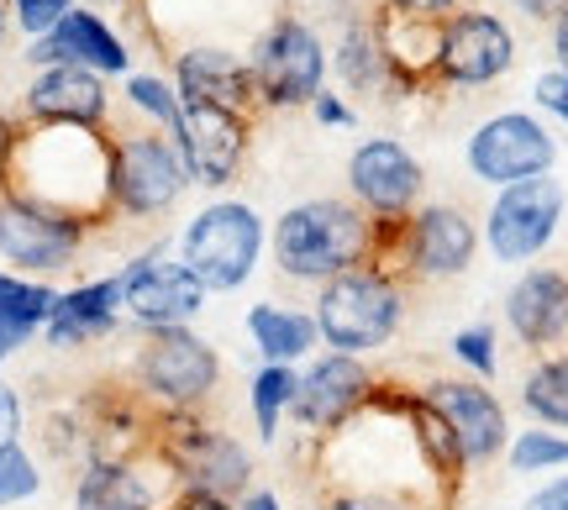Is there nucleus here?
Wrapping results in <instances>:
<instances>
[{
	"label": "nucleus",
	"instance_id": "1",
	"mask_svg": "<svg viewBox=\"0 0 568 510\" xmlns=\"http://www.w3.org/2000/svg\"><path fill=\"white\" fill-rule=\"evenodd\" d=\"M0 190L63 211L90 232L116 222L111 211V132L21 122L0 143Z\"/></svg>",
	"mask_w": 568,
	"mask_h": 510
},
{
	"label": "nucleus",
	"instance_id": "2",
	"mask_svg": "<svg viewBox=\"0 0 568 510\" xmlns=\"http://www.w3.org/2000/svg\"><path fill=\"white\" fill-rule=\"evenodd\" d=\"M268 253L290 285L322 289L347 268H364L374 253V216L347 195H311L284 205L268 222Z\"/></svg>",
	"mask_w": 568,
	"mask_h": 510
},
{
	"label": "nucleus",
	"instance_id": "3",
	"mask_svg": "<svg viewBox=\"0 0 568 510\" xmlns=\"http://www.w3.org/2000/svg\"><path fill=\"white\" fill-rule=\"evenodd\" d=\"M485 232L453 201H422L410 216H385L374 222V253L368 264L389 268L406 285H443L474 268Z\"/></svg>",
	"mask_w": 568,
	"mask_h": 510
},
{
	"label": "nucleus",
	"instance_id": "4",
	"mask_svg": "<svg viewBox=\"0 0 568 510\" xmlns=\"http://www.w3.org/2000/svg\"><path fill=\"white\" fill-rule=\"evenodd\" d=\"M406 289H410L406 279H395L379 264L347 268L337 279H326L311 295V316H316L322 347L353 353V358H368V353L389 347L400 322H406Z\"/></svg>",
	"mask_w": 568,
	"mask_h": 510
},
{
	"label": "nucleus",
	"instance_id": "5",
	"mask_svg": "<svg viewBox=\"0 0 568 510\" xmlns=\"http://www.w3.org/2000/svg\"><path fill=\"white\" fill-rule=\"evenodd\" d=\"M153 458L184 494H216V500H243L253 490V448L226 427L205 421L201 410L159 416L153 427Z\"/></svg>",
	"mask_w": 568,
	"mask_h": 510
},
{
	"label": "nucleus",
	"instance_id": "6",
	"mask_svg": "<svg viewBox=\"0 0 568 510\" xmlns=\"http://www.w3.org/2000/svg\"><path fill=\"white\" fill-rule=\"evenodd\" d=\"M268 247V222L247 201H211L201 205L180 232V264L201 279L211 295H237L258 274Z\"/></svg>",
	"mask_w": 568,
	"mask_h": 510
},
{
	"label": "nucleus",
	"instance_id": "7",
	"mask_svg": "<svg viewBox=\"0 0 568 510\" xmlns=\"http://www.w3.org/2000/svg\"><path fill=\"white\" fill-rule=\"evenodd\" d=\"M132 389L159 416L205 410L211 395L222 389V353L195 327L142 332L138 353H132Z\"/></svg>",
	"mask_w": 568,
	"mask_h": 510
},
{
	"label": "nucleus",
	"instance_id": "8",
	"mask_svg": "<svg viewBox=\"0 0 568 510\" xmlns=\"http://www.w3.org/2000/svg\"><path fill=\"white\" fill-rule=\"evenodd\" d=\"M247 69L258 84V111H311L326 90V38L295 11H274L247 48Z\"/></svg>",
	"mask_w": 568,
	"mask_h": 510
},
{
	"label": "nucleus",
	"instance_id": "9",
	"mask_svg": "<svg viewBox=\"0 0 568 510\" xmlns=\"http://www.w3.org/2000/svg\"><path fill=\"white\" fill-rule=\"evenodd\" d=\"M190 190L180 147L159 126H122L111 132V211L122 222H159Z\"/></svg>",
	"mask_w": 568,
	"mask_h": 510
},
{
	"label": "nucleus",
	"instance_id": "10",
	"mask_svg": "<svg viewBox=\"0 0 568 510\" xmlns=\"http://www.w3.org/2000/svg\"><path fill=\"white\" fill-rule=\"evenodd\" d=\"M564 211H568V184L558 174H537V180L495 190L485 222H479L495 264L531 268L552 247L558 226H564Z\"/></svg>",
	"mask_w": 568,
	"mask_h": 510
},
{
	"label": "nucleus",
	"instance_id": "11",
	"mask_svg": "<svg viewBox=\"0 0 568 510\" xmlns=\"http://www.w3.org/2000/svg\"><path fill=\"white\" fill-rule=\"evenodd\" d=\"M84 247H90V226L84 222L0 190V264L11 274L48 285L53 274L80 264Z\"/></svg>",
	"mask_w": 568,
	"mask_h": 510
},
{
	"label": "nucleus",
	"instance_id": "12",
	"mask_svg": "<svg viewBox=\"0 0 568 510\" xmlns=\"http://www.w3.org/2000/svg\"><path fill=\"white\" fill-rule=\"evenodd\" d=\"M374 389H379V374L368 368V358L326 347L311 364H301V389H295L290 421L311 442H332L337 431H347L368 410Z\"/></svg>",
	"mask_w": 568,
	"mask_h": 510
},
{
	"label": "nucleus",
	"instance_id": "13",
	"mask_svg": "<svg viewBox=\"0 0 568 510\" xmlns=\"http://www.w3.org/2000/svg\"><path fill=\"white\" fill-rule=\"evenodd\" d=\"M464 164L479 184L506 190V184L552 174L558 169V137L537 111H495L468 132Z\"/></svg>",
	"mask_w": 568,
	"mask_h": 510
},
{
	"label": "nucleus",
	"instance_id": "14",
	"mask_svg": "<svg viewBox=\"0 0 568 510\" xmlns=\"http://www.w3.org/2000/svg\"><path fill=\"white\" fill-rule=\"evenodd\" d=\"M516 32L489 6H458L437 21V90H485L516 69Z\"/></svg>",
	"mask_w": 568,
	"mask_h": 510
},
{
	"label": "nucleus",
	"instance_id": "15",
	"mask_svg": "<svg viewBox=\"0 0 568 510\" xmlns=\"http://www.w3.org/2000/svg\"><path fill=\"white\" fill-rule=\"evenodd\" d=\"M205 306H211V289L180 264V253L169 258L163 243L142 247L138 258L122 264V310L138 332L195 327Z\"/></svg>",
	"mask_w": 568,
	"mask_h": 510
},
{
	"label": "nucleus",
	"instance_id": "16",
	"mask_svg": "<svg viewBox=\"0 0 568 510\" xmlns=\"http://www.w3.org/2000/svg\"><path fill=\"white\" fill-rule=\"evenodd\" d=\"M426 195V169L400 137H364L347 153V201L364 205L374 222L410 216Z\"/></svg>",
	"mask_w": 568,
	"mask_h": 510
},
{
	"label": "nucleus",
	"instance_id": "17",
	"mask_svg": "<svg viewBox=\"0 0 568 510\" xmlns=\"http://www.w3.org/2000/svg\"><path fill=\"white\" fill-rule=\"evenodd\" d=\"M422 395L443 410V421L453 427L458 448H464L468 469H485L500 452L510 448V416L500 406V395L485 379H468V374H437L426 379Z\"/></svg>",
	"mask_w": 568,
	"mask_h": 510
},
{
	"label": "nucleus",
	"instance_id": "18",
	"mask_svg": "<svg viewBox=\"0 0 568 510\" xmlns=\"http://www.w3.org/2000/svg\"><path fill=\"white\" fill-rule=\"evenodd\" d=\"M169 80L180 90V105H216L237 116H258V84L247 69V53L226 42H184L169 59Z\"/></svg>",
	"mask_w": 568,
	"mask_h": 510
},
{
	"label": "nucleus",
	"instance_id": "19",
	"mask_svg": "<svg viewBox=\"0 0 568 510\" xmlns=\"http://www.w3.org/2000/svg\"><path fill=\"white\" fill-rule=\"evenodd\" d=\"M27 63H32V69L74 63V69H90V74H101V80H126V74H132V48H126V38L95 6H74L48 38L27 42Z\"/></svg>",
	"mask_w": 568,
	"mask_h": 510
},
{
	"label": "nucleus",
	"instance_id": "20",
	"mask_svg": "<svg viewBox=\"0 0 568 510\" xmlns=\"http://www.w3.org/2000/svg\"><path fill=\"white\" fill-rule=\"evenodd\" d=\"M174 147H180L184 169H190V184H201V190H226L247 164L253 116L216 111V105H184V132Z\"/></svg>",
	"mask_w": 568,
	"mask_h": 510
},
{
	"label": "nucleus",
	"instance_id": "21",
	"mask_svg": "<svg viewBox=\"0 0 568 510\" xmlns=\"http://www.w3.org/2000/svg\"><path fill=\"white\" fill-rule=\"evenodd\" d=\"M21 122L111 132V80L90 74V69H74V63L38 69L27 95H21Z\"/></svg>",
	"mask_w": 568,
	"mask_h": 510
},
{
	"label": "nucleus",
	"instance_id": "22",
	"mask_svg": "<svg viewBox=\"0 0 568 510\" xmlns=\"http://www.w3.org/2000/svg\"><path fill=\"white\" fill-rule=\"evenodd\" d=\"M389 400H395V410L406 416V431L410 442H416V458H422V473L426 484H432V494H437V506L443 510H458V494H464V479H468V458L464 448H458V437H453V427L443 421V410L432 406L422 395V385H395V379H385Z\"/></svg>",
	"mask_w": 568,
	"mask_h": 510
},
{
	"label": "nucleus",
	"instance_id": "23",
	"mask_svg": "<svg viewBox=\"0 0 568 510\" xmlns=\"http://www.w3.org/2000/svg\"><path fill=\"white\" fill-rule=\"evenodd\" d=\"M506 327L537 358L568 343V268L531 264L506 289Z\"/></svg>",
	"mask_w": 568,
	"mask_h": 510
},
{
	"label": "nucleus",
	"instance_id": "24",
	"mask_svg": "<svg viewBox=\"0 0 568 510\" xmlns=\"http://www.w3.org/2000/svg\"><path fill=\"white\" fill-rule=\"evenodd\" d=\"M180 484L169 479L159 458H126V463H84L74 479V510H169Z\"/></svg>",
	"mask_w": 568,
	"mask_h": 510
},
{
	"label": "nucleus",
	"instance_id": "25",
	"mask_svg": "<svg viewBox=\"0 0 568 510\" xmlns=\"http://www.w3.org/2000/svg\"><path fill=\"white\" fill-rule=\"evenodd\" d=\"M122 322L126 310H122V268H116V274H101V279H80L74 289H59V306L48 316L42 337L59 353H74V347L105 343Z\"/></svg>",
	"mask_w": 568,
	"mask_h": 510
},
{
	"label": "nucleus",
	"instance_id": "26",
	"mask_svg": "<svg viewBox=\"0 0 568 510\" xmlns=\"http://www.w3.org/2000/svg\"><path fill=\"white\" fill-rule=\"evenodd\" d=\"M332 53V74L347 95H364V101H395V80H389V59L374 11H347L337 27V42L326 48Z\"/></svg>",
	"mask_w": 568,
	"mask_h": 510
},
{
	"label": "nucleus",
	"instance_id": "27",
	"mask_svg": "<svg viewBox=\"0 0 568 510\" xmlns=\"http://www.w3.org/2000/svg\"><path fill=\"white\" fill-rule=\"evenodd\" d=\"M243 332L253 353L264 364H284V368H301L322 353V332H316V316L301 306H280V300H258L247 306Z\"/></svg>",
	"mask_w": 568,
	"mask_h": 510
},
{
	"label": "nucleus",
	"instance_id": "28",
	"mask_svg": "<svg viewBox=\"0 0 568 510\" xmlns=\"http://www.w3.org/2000/svg\"><path fill=\"white\" fill-rule=\"evenodd\" d=\"M53 306H59V289L53 285L21 279V274H11V268H0V364L17 358L21 347L48 327Z\"/></svg>",
	"mask_w": 568,
	"mask_h": 510
},
{
	"label": "nucleus",
	"instance_id": "29",
	"mask_svg": "<svg viewBox=\"0 0 568 510\" xmlns=\"http://www.w3.org/2000/svg\"><path fill=\"white\" fill-rule=\"evenodd\" d=\"M521 410L537 427L568 437V353H542L521 379Z\"/></svg>",
	"mask_w": 568,
	"mask_h": 510
},
{
	"label": "nucleus",
	"instance_id": "30",
	"mask_svg": "<svg viewBox=\"0 0 568 510\" xmlns=\"http://www.w3.org/2000/svg\"><path fill=\"white\" fill-rule=\"evenodd\" d=\"M295 389H301V368L284 364H258V374L247 379V416H253L258 442H280V427L290 421V406H295Z\"/></svg>",
	"mask_w": 568,
	"mask_h": 510
},
{
	"label": "nucleus",
	"instance_id": "31",
	"mask_svg": "<svg viewBox=\"0 0 568 510\" xmlns=\"http://www.w3.org/2000/svg\"><path fill=\"white\" fill-rule=\"evenodd\" d=\"M122 95L126 105L138 111L148 126H159L169 143H180V132H184V105H180V90H174V80L169 74H126L122 80Z\"/></svg>",
	"mask_w": 568,
	"mask_h": 510
},
{
	"label": "nucleus",
	"instance_id": "32",
	"mask_svg": "<svg viewBox=\"0 0 568 510\" xmlns=\"http://www.w3.org/2000/svg\"><path fill=\"white\" fill-rule=\"evenodd\" d=\"M510 473H564L568 469V437L548 427H531L510 437Z\"/></svg>",
	"mask_w": 568,
	"mask_h": 510
},
{
	"label": "nucleus",
	"instance_id": "33",
	"mask_svg": "<svg viewBox=\"0 0 568 510\" xmlns=\"http://www.w3.org/2000/svg\"><path fill=\"white\" fill-rule=\"evenodd\" d=\"M447 353H453V364L464 368L468 379H495L500 374V337H495V327L489 322H468V327L453 332V343H447Z\"/></svg>",
	"mask_w": 568,
	"mask_h": 510
},
{
	"label": "nucleus",
	"instance_id": "34",
	"mask_svg": "<svg viewBox=\"0 0 568 510\" xmlns=\"http://www.w3.org/2000/svg\"><path fill=\"white\" fill-rule=\"evenodd\" d=\"M316 510H437L410 490H368V484H326Z\"/></svg>",
	"mask_w": 568,
	"mask_h": 510
},
{
	"label": "nucleus",
	"instance_id": "35",
	"mask_svg": "<svg viewBox=\"0 0 568 510\" xmlns=\"http://www.w3.org/2000/svg\"><path fill=\"white\" fill-rule=\"evenodd\" d=\"M42 490V469L38 458L21 448V442H11V448H0V510L21 506V500H32V494Z\"/></svg>",
	"mask_w": 568,
	"mask_h": 510
},
{
	"label": "nucleus",
	"instance_id": "36",
	"mask_svg": "<svg viewBox=\"0 0 568 510\" xmlns=\"http://www.w3.org/2000/svg\"><path fill=\"white\" fill-rule=\"evenodd\" d=\"M74 6H80V0H11V21H17V32L27 42H38V38H48Z\"/></svg>",
	"mask_w": 568,
	"mask_h": 510
},
{
	"label": "nucleus",
	"instance_id": "37",
	"mask_svg": "<svg viewBox=\"0 0 568 510\" xmlns=\"http://www.w3.org/2000/svg\"><path fill=\"white\" fill-rule=\"evenodd\" d=\"M531 101H537V111H548L552 122L568 126V69H542L537 80H531Z\"/></svg>",
	"mask_w": 568,
	"mask_h": 510
},
{
	"label": "nucleus",
	"instance_id": "38",
	"mask_svg": "<svg viewBox=\"0 0 568 510\" xmlns=\"http://www.w3.org/2000/svg\"><path fill=\"white\" fill-rule=\"evenodd\" d=\"M379 6H389L395 17H410V21H447L458 6H468V0H379Z\"/></svg>",
	"mask_w": 568,
	"mask_h": 510
},
{
	"label": "nucleus",
	"instance_id": "39",
	"mask_svg": "<svg viewBox=\"0 0 568 510\" xmlns=\"http://www.w3.org/2000/svg\"><path fill=\"white\" fill-rule=\"evenodd\" d=\"M311 116H316V126H353L358 122V111L347 105L343 90H322V95L311 101Z\"/></svg>",
	"mask_w": 568,
	"mask_h": 510
},
{
	"label": "nucleus",
	"instance_id": "40",
	"mask_svg": "<svg viewBox=\"0 0 568 510\" xmlns=\"http://www.w3.org/2000/svg\"><path fill=\"white\" fill-rule=\"evenodd\" d=\"M521 510H568V469L552 473V479H542V484L521 500Z\"/></svg>",
	"mask_w": 568,
	"mask_h": 510
},
{
	"label": "nucleus",
	"instance_id": "41",
	"mask_svg": "<svg viewBox=\"0 0 568 510\" xmlns=\"http://www.w3.org/2000/svg\"><path fill=\"white\" fill-rule=\"evenodd\" d=\"M21 442V395L0 379V448Z\"/></svg>",
	"mask_w": 568,
	"mask_h": 510
},
{
	"label": "nucleus",
	"instance_id": "42",
	"mask_svg": "<svg viewBox=\"0 0 568 510\" xmlns=\"http://www.w3.org/2000/svg\"><path fill=\"white\" fill-rule=\"evenodd\" d=\"M510 6H516V11H521L527 21H542V27H552V21H558V11H564L568 0H510Z\"/></svg>",
	"mask_w": 568,
	"mask_h": 510
},
{
	"label": "nucleus",
	"instance_id": "43",
	"mask_svg": "<svg viewBox=\"0 0 568 510\" xmlns=\"http://www.w3.org/2000/svg\"><path fill=\"white\" fill-rule=\"evenodd\" d=\"M169 510H237L232 506V500H216V494H174V500H169Z\"/></svg>",
	"mask_w": 568,
	"mask_h": 510
},
{
	"label": "nucleus",
	"instance_id": "44",
	"mask_svg": "<svg viewBox=\"0 0 568 510\" xmlns=\"http://www.w3.org/2000/svg\"><path fill=\"white\" fill-rule=\"evenodd\" d=\"M548 32H552V59H558V69H568V6L558 11V21H552Z\"/></svg>",
	"mask_w": 568,
	"mask_h": 510
},
{
	"label": "nucleus",
	"instance_id": "45",
	"mask_svg": "<svg viewBox=\"0 0 568 510\" xmlns=\"http://www.w3.org/2000/svg\"><path fill=\"white\" fill-rule=\"evenodd\" d=\"M237 510H284V500L274 490H247L243 500H237Z\"/></svg>",
	"mask_w": 568,
	"mask_h": 510
},
{
	"label": "nucleus",
	"instance_id": "46",
	"mask_svg": "<svg viewBox=\"0 0 568 510\" xmlns=\"http://www.w3.org/2000/svg\"><path fill=\"white\" fill-rule=\"evenodd\" d=\"M11 27H17V21H11V0H0V48L11 38Z\"/></svg>",
	"mask_w": 568,
	"mask_h": 510
}]
</instances>
